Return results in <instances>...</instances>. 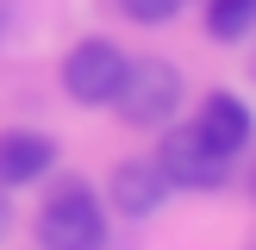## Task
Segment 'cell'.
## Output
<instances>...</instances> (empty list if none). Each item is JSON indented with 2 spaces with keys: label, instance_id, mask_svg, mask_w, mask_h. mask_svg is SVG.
Here are the masks:
<instances>
[{
  "label": "cell",
  "instance_id": "obj_1",
  "mask_svg": "<svg viewBox=\"0 0 256 250\" xmlns=\"http://www.w3.org/2000/svg\"><path fill=\"white\" fill-rule=\"evenodd\" d=\"M38 238L50 250H94L106 244V212H100V194L88 182H56L38 206Z\"/></svg>",
  "mask_w": 256,
  "mask_h": 250
},
{
  "label": "cell",
  "instance_id": "obj_2",
  "mask_svg": "<svg viewBox=\"0 0 256 250\" xmlns=\"http://www.w3.org/2000/svg\"><path fill=\"white\" fill-rule=\"evenodd\" d=\"M106 106H119L125 125H162L175 106H182V75H175V62L125 56V75H119V88H112Z\"/></svg>",
  "mask_w": 256,
  "mask_h": 250
},
{
  "label": "cell",
  "instance_id": "obj_3",
  "mask_svg": "<svg viewBox=\"0 0 256 250\" xmlns=\"http://www.w3.org/2000/svg\"><path fill=\"white\" fill-rule=\"evenodd\" d=\"M156 162L169 188H225V175H232V150H219L200 125H169Z\"/></svg>",
  "mask_w": 256,
  "mask_h": 250
},
{
  "label": "cell",
  "instance_id": "obj_4",
  "mask_svg": "<svg viewBox=\"0 0 256 250\" xmlns=\"http://www.w3.org/2000/svg\"><path fill=\"white\" fill-rule=\"evenodd\" d=\"M125 75V50L112 44V38H82V44L62 56V88H69V100H82V106H106L112 88H119Z\"/></svg>",
  "mask_w": 256,
  "mask_h": 250
},
{
  "label": "cell",
  "instance_id": "obj_5",
  "mask_svg": "<svg viewBox=\"0 0 256 250\" xmlns=\"http://www.w3.org/2000/svg\"><path fill=\"white\" fill-rule=\"evenodd\" d=\"M106 194H112V212H125V219H150V212H162V200H169V175H162L156 156H132V162L112 169Z\"/></svg>",
  "mask_w": 256,
  "mask_h": 250
},
{
  "label": "cell",
  "instance_id": "obj_6",
  "mask_svg": "<svg viewBox=\"0 0 256 250\" xmlns=\"http://www.w3.org/2000/svg\"><path fill=\"white\" fill-rule=\"evenodd\" d=\"M56 144L44 132H0V188H32L50 175Z\"/></svg>",
  "mask_w": 256,
  "mask_h": 250
},
{
  "label": "cell",
  "instance_id": "obj_7",
  "mask_svg": "<svg viewBox=\"0 0 256 250\" xmlns=\"http://www.w3.org/2000/svg\"><path fill=\"white\" fill-rule=\"evenodd\" d=\"M194 125H200V132H206L219 150H232V156L256 138V119H250V106H244L238 94H206V106H200Z\"/></svg>",
  "mask_w": 256,
  "mask_h": 250
},
{
  "label": "cell",
  "instance_id": "obj_8",
  "mask_svg": "<svg viewBox=\"0 0 256 250\" xmlns=\"http://www.w3.org/2000/svg\"><path fill=\"white\" fill-rule=\"evenodd\" d=\"M206 32L219 44H244L256 32V0H206Z\"/></svg>",
  "mask_w": 256,
  "mask_h": 250
},
{
  "label": "cell",
  "instance_id": "obj_9",
  "mask_svg": "<svg viewBox=\"0 0 256 250\" xmlns=\"http://www.w3.org/2000/svg\"><path fill=\"white\" fill-rule=\"evenodd\" d=\"M125 6V19H138V25H169L175 12H182V0H119Z\"/></svg>",
  "mask_w": 256,
  "mask_h": 250
},
{
  "label": "cell",
  "instance_id": "obj_10",
  "mask_svg": "<svg viewBox=\"0 0 256 250\" xmlns=\"http://www.w3.org/2000/svg\"><path fill=\"white\" fill-rule=\"evenodd\" d=\"M6 225H12V206H6V188H0V238H6Z\"/></svg>",
  "mask_w": 256,
  "mask_h": 250
},
{
  "label": "cell",
  "instance_id": "obj_11",
  "mask_svg": "<svg viewBox=\"0 0 256 250\" xmlns=\"http://www.w3.org/2000/svg\"><path fill=\"white\" fill-rule=\"evenodd\" d=\"M250 200H256V175H250Z\"/></svg>",
  "mask_w": 256,
  "mask_h": 250
}]
</instances>
